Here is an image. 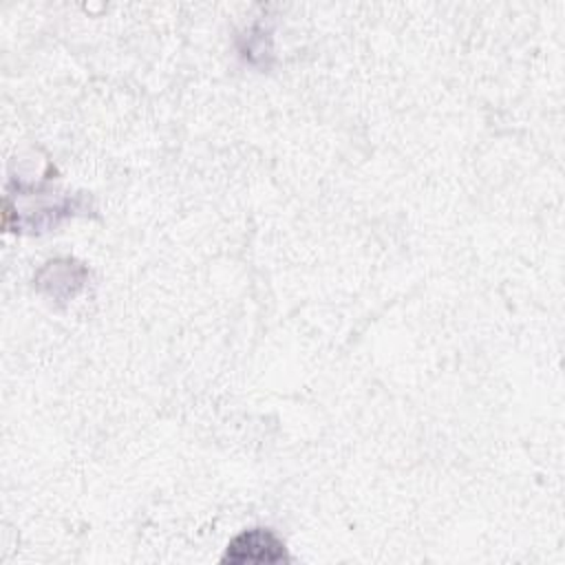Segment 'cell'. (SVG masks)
<instances>
[{
  "label": "cell",
  "mask_w": 565,
  "mask_h": 565,
  "mask_svg": "<svg viewBox=\"0 0 565 565\" xmlns=\"http://www.w3.org/2000/svg\"><path fill=\"white\" fill-rule=\"evenodd\" d=\"M230 565L289 561L285 543L269 527H252L234 536L221 558Z\"/></svg>",
  "instance_id": "1"
}]
</instances>
